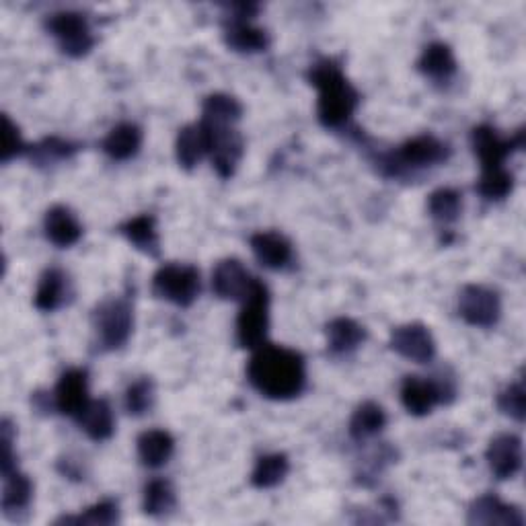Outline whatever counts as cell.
Segmentation results:
<instances>
[{
  "instance_id": "6da1fadb",
  "label": "cell",
  "mask_w": 526,
  "mask_h": 526,
  "mask_svg": "<svg viewBox=\"0 0 526 526\" xmlns=\"http://www.w3.org/2000/svg\"><path fill=\"white\" fill-rule=\"evenodd\" d=\"M247 379L263 397L286 401L305 391L307 364L296 350L263 344L247 364Z\"/></svg>"
},
{
  "instance_id": "7a4b0ae2",
  "label": "cell",
  "mask_w": 526,
  "mask_h": 526,
  "mask_svg": "<svg viewBox=\"0 0 526 526\" xmlns=\"http://www.w3.org/2000/svg\"><path fill=\"white\" fill-rule=\"evenodd\" d=\"M309 81L319 91L317 114L325 128H342L350 122L360 95L346 79L340 64L323 58L309 70Z\"/></svg>"
},
{
  "instance_id": "3957f363",
  "label": "cell",
  "mask_w": 526,
  "mask_h": 526,
  "mask_svg": "<svg viewBox=\"0 0 526 526\" xmlns=\"http://www.w3.org/2000/svg\"><path fill=\"white\" fill-rule=\"evenodd\" d=\"M450 157V148L446 142L432 134H422L403 142L395 153H389L381 159V169L385 175L401 177L407 171H416L424 167H434Z\"/></svg>"
},
{
  "instance_id": "277c9868",
  "label": "cell",
  "mask_w": 526,
  "mask_h": 526,
  "mask_svg": "<svg viewBox=\"0 0 526 526\" xmlns=\"http://www.w3.org/2000/svg\"><path fill=\"white\" fill-rule=\"evenodd\" d=\"M270 329V290L261 280L253 286L243 300V309L237 319V342L245 350H257L266 344Z\"/></svg>"
},
{
  "instance_id": "5b68a950",
  "label": "cell",
  "mask_w": 526,
  "mask_h": 526,
  "mask_svg": "<svg viewBox=\"0 0 526 526\" xmlns=\"http://www.w3.org/2000/svg\"><path fill=\"white\" fill-rule=\"evenodd\" d=\"M93 327L101 350H118L126 346L134 327V311L130 300L122 296L103 300L93 311Z\"/></svg>"
},
{
  "instance_id": "8992f818",
  "label": "cell",
  "mask_w": 526,
  "mask_h": 526,
  "mask_svg": "<svg viewBox=\"0 0 526 526\" xmlns=\"http://www.w3.org/2000/svg\"><path fill=\"white\" fill-rule=\"evenodd\" d=\"M457 397V383L453 377H405L401 385V403L411 413V416L422 418L438 405V403H453Z\"/></svg>"
},
{
  "instance_id": "52a82bcc",
  "label": "cell",
  "mask_w": 526,
  "mask_h": 526,
  "mask_svg": "<svg viewBox=\"0 0 526 526\" xmlns=\"http://www.w3.org/2000/svg\"><path fill=\"white\" fill-rule=\"evenodd\" d=\"M200 288L202 280L198 268L185 266V263H167V266H161L153 276L155 296L181 309H187L196 303Z\"/></svg>"
},
{
  "instance_id": "ba28073f",
  "label": "cell",
  "mask_w": 526,
  "mask_h": 526,
  "mask_svg": "<svg viewBox=\"0 0 526 526\" xmlns=\"http://www.w3.org/2000/svg\"><path fill=\"white\" fill-rule=\"evenodd\" d=\"M46 27L56 37L60 50L70 58H83L95 46V37L83 13L77 11L54 13L48 17Z\"/></svg>"
},
{
  "instance_id": "9c48e42d",
  "label": "cell",
  "mask_w": 526,
  "mask_h": 526,
  "mask_svg": "<svg viewBox=\"0 0 526 526\" xmlns=\"http://www.w3.org/2000/svg\"><path fill=\"white\" fill-rule=\"evenodd\" d=\"M459 315L473 327H494L502 315V303L496 290L469 284L459 294Z\"/></svg>"
},
{
  "instance_id": "30bf717a",
  "label": "cell",
  "mask_w": 526,
  "mask_h": 526,
  "mask_svg": "<svg viewBox=\"0 0 526 526\" xmlns=\"http://www.w3.org/2000/svg\"><path fill=\"white\" fill-rule=\"evenodd\" d=\"M389 346L401 358L416 364H428L436 356L434 335L424 323H407L395 327L391 331Z\"/></svg>"
},
{
  "instance_id": "8fae6325",
  "label": "cell",
  "mask_w": 526,
  "mask_h": 526,
  "mask_svg": "<svg viewBox=\"0 0 526 526\" xmlns=\"http://www.w3.org/2000/svg\"><path fill=\"white\" fill-rule=\"evenodd\" d=\"M204 122V120H202ZM210 134V159L212 167L222 179L235 175L243 157V138L233 126H212L204 122Z\"/></svg>"
},
{
  "instance_id": "7c38bea8",
  "label": "cell",
  "mask_w": 526,
  "mask_h": 526,
  "mask_svg": "<svg viewBox=\"0 0 526 526\" xmlns=\"http://www.w3.org/2000/svg\"><path fill=\"white\" fill-rule=\"evenodd\" d=\"M471 144L483 169L504 167V161L514 153V150L524 146V132L520 130L514 138H502L492 126L483 124L473 128Z\"/></svg>"
},
{
  "instance_id": "4fadbf2b",
  "label": "cell",
  "mask_w": 526,
  "mask_h": 526,
  "mask_svg": "<svg viewBox=\"0 0 526 526\" xmlns=\"http://www.w3.org/2000/svg\"><path fill=\"white\" fill-rule=\"evenodd\" d=\"M89 374L83 368L66 370L54 391V405L68 418H79L89 403Z\"/></svg>"
},
{
  "instance_id": "5bb4252c",
  "label": "cell",
  "mask_w": 526,
  "mask_h": 526,
  "mask_svg": "<svg viewBox=\"0 0 526 526\" xmlns=\"http://www.w3.org/2000/svg\"><path fill=\"white\" fill-rule=\"evenodd\" d=\"M253 280L239 259H222L212 272V288L224 300H245Z\"/></svg>"
},
{
  "instance_id": "9a60e30c",
  "label": "cell",
  "mask_w": 526,
  "mask_h": 526,
  "mask_svg": "<svg viewBox=\"0 0 526 526\" xmlns=\"http://www.w3.org/2000/svg\"><path fill=\"white\" fill-rule=\"evenodd\" d=\"M485 459L498 479H512L522 467V440L516 434L496 436L485 450Z\"/></svg>"
},
{
  "instance_id": "2e32d148",
  "label": "cell",
  "mask_w": 526,
  "mask_h": 526,
  "mask_svg": "<svg viewBox=\"0 0 526 526\" xmlns=\"http://www.w3.org/2000/svg\"><path fill=\"white\" fill-rule=\"evenodd\" d=\"M224 44L241 54H257L268 50L270 35L266 29L253 25L251 19L231 17L224 25Z\"/></svg>"
},
{
  "instance_id": "e0dca14e",
  "label": "cell",
  "mask_w": 526,
  "mask_h": 526,
  "mask_svg": "<svg viewBox=\"0 0 526 526\" xmlns=\"http://www.w3.org/2000/svg\"><path fill=\"white\" fill-rule=\"evenodd\" d=\"M469 524H485V526H522L524 516L516 506L504 504L498 496L485 494L477 498L469 508Z\"/></svg>"
},
{
  "instance_id": "ac0fdd59",
  "label": "cell",
  "mask_w": 526,
  "mask_h": 526,
  "mask_svg": "<svg viewBox=\"0 0 526 526\" xmlns=\"http://www.w3.org/2000/svg\"><path fill=\"white\" fill-rule=\"evenodd\" d=\"M251 251L261 266H266L268 270H286L294 257L290 241L274 231L255 233L251 237Z\"/></svg>"
},
{
  "instance_id": "d6986e66",
  "label": "cell",
  "mask_w": 526,
  "mask_h": 526,
  "mask_svg": "<svg viewBox=\"0 0 526 526\" xmlns=\"http://www.w3.org/2000/svg\"><path fill=\"white\" fill-rule=\"evenodd\" d=\"M70 298H72L70 278L62 270L50 268L42 274L40 284H37L33 303H35L37 311L54 313V311L62 309Z\"/></svg>"
},
{
  "instance_id": "ffe728a7",
  "label": "cell",
  "mask_w": 526,
  "mask_h": 526,
  "mask_svg": "<svg viewBox=\"0 0 526 526\" xmlns=\"http://www.w3.org/2000/svg\"><path fill=\"white\" fill-rule=\"evenodd\" d=\"M206 155H210V134L204 122L179 130L175 140V157L183 169H194Z\"/></svg>"
},
{
  "instance_id": "44dd1931",
  "label": "cell",
  "mask_w": 526,
  "mask_h": 526,
  "mask_svg": "<svg viewBox=\"0 0 526 526\" xmlns=\"http://www.w3.org/2000/svg\"><path fill=\"white\" fill-rule=\"evenodd\" d=\"M327 350L333 356H348L366 342V329L350 317H337L327 323Z\"/></svg>"
},
{
  "instance_id": "7402d4cb",
  "label": "cell",
  "mask_w": 526,
  "mask_h": 526,
  "mask_svg": "<svg viewBox=\"0 0 526 526\" xmlns=\"http://www.w3.org/2000/svg\"><path fill=\"white\" fill-rule=\"evenodd\" d=\"M44 231H46L48 241L62 249L72 247L83 237V227H81L79 218L74 216L72 210L66 206H54L46 212Z\"/></svg>"
},
{
  "instance_id": "603a6c76",
  "label": "cell",
  "mask_w": 526,
  "mask_h": 526,
  "mask_svg": "<svg viewBox=\"0 0 526 526\" xmlns=\"http://www.w3.org/2000/svg\"><path fill=\"white\" fill-rule=\"evenodd\" d=\"M418 68L424 74V77L436 81V83H446L455 77L457 72V58L450 50V46L442 42H434L424 48Z\"/></svg>"
},
{
  "instance_id": "cb8c5ba5",
  "label": "cell",
  "mask_w": 526,
  "mask_h": 526,
  "mask_svg": "<svg viewBox=\"0 0 526 526\" xmlns=\"http://www.w3.org/2000/svg\"><path fill=\"white\" fill-rule=\"evenodd\" d=\"M120 233L144 255L148 257H159L161 253V241L157 233V220L150 214H140L130 218L120 227Z\"/></svg>"
},
{
  "instance_id": "d4e9b609",
  "label": "cell",
  "mask_w": 526,
  "mask_h": 526,
  "mask_svg": "<svg viewBox=\"0 0 526 526\" xmlns=\"http://www.w3.org/2000/svg\"><path fill=\"white\" fill-rule=\"evenodd\" d=\"M77 420L81 424V430L95 442L109 440L116 430L114 411H111V405L105 399L89 401Z\"/></svg>"
},
{
  "instance_id": "484cf974",
  "label": "cell",
  "mask_w": 526,
  "mask_h": 526,
  "mask_svg": "<svg viewBox=\"0 0 526 526\" xmlns=\"http://www.w3.org/2000/svg\"><path fill=\"white\" fill-rule=\"evenodd\" d=\"M138 457L144 467L159 469L169 463L175 453V440L165 430H148L138 438Z\"/></svg>"
},
{
  "instance_id": "4316f807",
  "label": "cell",
  "mask_w": 526,
  "mask_h": 526,
  "mask_svg": "<svg viewBox=\"0 0 526 526\" xmlns=\"http://www.w3.org/2000/svg\"><path fill=\"white\" fill-rule=\"evenodd\" d=\"M142 146V130L136 124L124 122L111 130L103 140V153L114 161H128L138 155Z\"/></svg>"
},
{
  "instance_id": "83f0119b",
  "label": "cell",
  "mask_w": 526,
  "mask_h": 526,
  "mask_svg": "<svg viewBox=\"0 0 526 526\" xmlns=\"http://www.w3.org/2000/svg\"><path fill=\"white\" fill-rule=\"evenodd\" d=\"M387 426V413L385 409L374 403V401H366L362 405L356 407V411L352 413L350 418V436L358 442L368 440L372 436H377L379 432H383V428Z\"/></svg>"
},
{
  "instance_id": "f1b7e54d",
  "label": "cell",
  "mask_w": 526,
  "mask_h": 526,
  "mask_svg": "<svg viewBox=\"0 0 526 526\" xmlns=\"http://www.w3.org/2000/svg\"><path fill=\"white\" fill-rule=\"evenodd\" d=\"M202 114V120L212 126H233L243 116V105L227 93H214L204 99Z\"/></svg>"
},
{
  "instance_id": "f546056e",
  "label": "cell",
  "mask_w": 526,
  "mask_h": 526,
  "mask_svg": "<svg viewBox=\"0 0 526 526\" xmlns=\"http://www.w3.org/2000/svg\"><path fill=\"white\" fill-rule=\"evenodd\" d=\"M290 471V461L284 453H272L263 455L257 459L253 473H251V483L257 490H272V487L280 485Z\"/></svg>"
},
{
  "instance_id": "4dcf8cb0",
  "label": "cell",
  "mask_w": 526,
  "mask_h": 526,
  "mask_svg": "<svg viewBox=\"0 0 526 526\" xmlns=\"http://www.w3.org/2000/svg\"><path fill=\"white\" fill-rule=\"evenodd\" d=\"M33 483L27 475L19 473L17 469L5 475V490H3V510L7 516L11 512H21L31 504Z\"/></svg>"
},
{
  "instance_id": "1f68e13d",
  "label": "cell",
  "mask_w": 526,
  "mask_h": 526,
  "mask_svg": "<svg viewBox=\"0 0 526 526\" xmlns=\"http://www.w3.org/2000/svg\"><path fill=\"white\" fill-rule=\"evenodd\" d=\"M461 210H463V196L461 192L453 190V187H440V190L432 192L428 198L430 216L442 224L455 222L461 216Z\"/></svg>"
},
{
  "instance_id": "d6a6232c",
  "label": "cell",
  "mask_w": 526,
  "mask_h": 526,
  "mask_svg": "<svg viewBox=\"0 0 526 526\" xmlns=\"http://www.w3.org/2000/svg\"><path fill=\"white\" fill-rule=\"evenodd\" d=\"M175 490L167 479H153L144 487L142 508L148 516H165L175 508Z\"/></svg>"
},
{
  "instance_id": "836d02e7",
  "label": "cell",
  "mask_w": 526,
  "mask_h": 526,
  "mask_svg": "<svg viewBox=\"0 0 526 526\" xmlns=\"http://www.w3.org/2000/svg\"><path fill=\"white\" fill-rule=\"evenodd\" d=\"M514 187V177L504 167L483 169V175L477 183V190L487 200H504Z\"/></svg>"
},
{
  "instance_id": "e575fe53",
  "label": "cell",
  "mask_w": 526,
  "mask_h": 526,
  "mask_svg": "<svg viewBox=\"0 0 526 526\" xmlns=\"http://www.w3.org/2000/svg\"><path fill=\"white\" fill-rule=\"evenodd\" d=\"M91 524V526H107V524H116L120 522V508L114 500H103L87 508L79 516H64L58 520V524Z\"/></svg>"
},
{
  "instance_id": "d590c367",
  "label": "cell",
  "mask_w": 526,
  "mask_h": 526,
  "mask_svg": "<svg viewBox=\"0 0 526 526\" xmlns=\"http://www.w3.org/2000/svg\"><path fill=\"white\" fill-rule=\"evenodd\" d=\"M155 403V383L150 377H140L134 381L124 395V405L130 416H144L146 411H150Z\"/></svg>"
},
{
  "instance_id": "8d00e7d4",
  "label": "cell",
  "mask_w": 526,
  "mask_h": 526,
  "mask_svg": "<svg viewBox=\"0 0 526 526\" xmlns=\"http://www.w3.org/2000/svg\"><path fill=\"white\" fill-rule=\"evenodd\" d=\"M74 153H77V146H74L72 142L62 140L58 136H50L31 148V159L37 165H52V163L70 159Z\"/></svg>"
},
{
  "instance_id": "74e56055",
  "label": "cell",
  "mask_w": 526,
  "mask_h": 526,
  "mask_svg": "<svg viewBox=\"0 0 526 526\" xmlns=\"http://www.w3.org/2000/svg\"><path fill=\"white\" fill-rule=\"evenodd\" d=\"M498 407L504 416H508L516 422H524V387H522V383H514L510 387H506L498 395Z\"/></svg>"
},
{
  "instance_id": "f35d334b",
  "label": "cell",
  "mask_w": 526,
  "mask_h": 526,
  "mask_svg": "<svg viewBox=\"0 0 526 526\" xmlns=\"http://www.w3.org/2000/svg\"><path fill=\"white\" fill-rule=\"evenodd\" d=\"M21 153H25V142L23 136L17 128V124H13V120L9 116H3V163L13 161L15 157H19Z\"/></svg>"
},
{
  "instance_id": "ab89813d",
  "label": "cell",
  "mask_w": 526,
  "mask_h": 526,
  "mask_svg": "<svg viewBox=\"0 0 526 526\" xmlns=\"http://www.w3.org/2000/svg\"><path fill=\"white\" fill-rule=\"evenodd\" d=\"M13 442H15V428L11 420H3V424H0V444H3V461H0V467H3V475L17 469Z\"/></svg>"
}]
</instances>
